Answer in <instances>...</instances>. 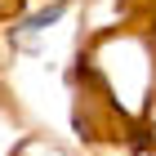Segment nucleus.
Returning a JSON list of instances; mask_svg holds the SVG:
<instances>
[{"instance_id": "1", "label": "nucleus", "mask_w": 156, "mask_h": 156, "mask_svg": "<svg viewBox=\"0 0 156 156\" xmlns=\"http://www.w3.org/2000/svg\"><path fill=\"white\" fill-rule=\"evenodd\" d=\"M54 18H62V5H49V9H40L36 18H27L23 27H18V36H31V31H45V23H54Z\"/></svg>"}]
</instances>
